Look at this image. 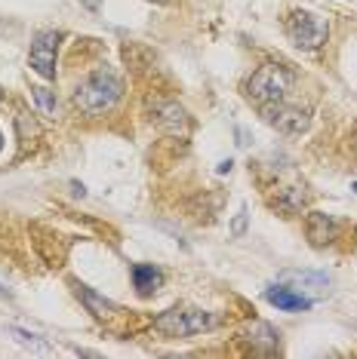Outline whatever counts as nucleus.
I'll return each mask as SVG.
<instances>
[{"instance_id": "nucleus-11", "label": "nucleus", "mask_w": 357, "mask_h": 359, "mask_svg": "<svg viewBox=\"0 0 357 359\" xmlns=\"http://www.w3.org/2000/svg\"><path fill=\"white\" fill-rule=\"evenodd\" d=\"M80 301L87 304V310L99 319H111L114 314H118V304H111L108 298H102V295L92 292V288H87V286H80Z\"/></svg>"}, {"instance_id": "nucleus-19", "label": "nucleus", "mask_w": 357, "mask_h": 359, "mask_svg": "<svg viewBox=\"0 0 357 359\" xmlns=\"http://www.w3.org/2000/svg\"><path fill=\"white\" fill-rule=\"evenodd\" d=\"M158 3H167V0H158Z\"/></svg>"}, {"instance_id": "nucleus-15", "label": "nucleus", "mask_w": 357, "mask_h": 359, "mask_svg": "<svg viewBox=\"0 0 357 359\" xmlns=\"http://www.w3.org/2000/svg\"><path fill=\"white\" fill-rule=\"evenodd\" d=\"M34 92V101H37V108H41V114L43 117H52L56 114V96H52L46 87H37V89H31Z\"/></svg>"}, {"instance_id": "nucleus-7", "label": "nucleus", "mask_w": 357, "mask_h": 359, "mask_svg": "<svg viewBox=\"0 0 357 359\" xmlns=\"http://www.w3.org/2000/svg\"><path fill=\"white\" fill-rule=\"evenodd\" d=\"M265 120L271 123L274 129L286 132V135H302L308 129V114L299 111V108H290L284 101H274V105H265Z\"/></svg>"}, {"instance_id": "nucleus-2", "label": "nucleus", "mask_w": 357, "mask_h": 359, "mask_svg": "<svg viewBox=\"0 0 357 359\" xmlns=\"http://www.w3.org/2000/svg\"><path fill=\"white\" fill-rule=\"evenodd\" d=\"M296 77L293 71H286L284 65H262L250 80H246V96H250L255 105H274V101H284L286 92L293 89Z\"/></svg>"}, {"instance_id": "nucleus-10", "label": "nucleus", "mask_w": 357, "mask_h": 359, "mask_svg": "<svg viewBox=\"0 0 357 359\" xmlns=\"http://www.w3.org/2000/svg\"><path fill=\"white\" fill-rule=\"evenodd\" d=\"M160 283H164V273L154 268V264H133V286L139 295L158 292Z\"/></svg>"}, {"instance_id": "nucleus-17", "label": "nucleus", "mask_w": 357, "mask_h": 359, "mask_svg": "<svg viewBox=\"0 0 357 359\" xmlns=\"http://www.w3.org/2000/svg\"><path fill=\"white\" fill-rule=\"evenodd\" d=\"M351 191H354V193H357V182H354V184H351Z\"/></svg>"}, {"instance_id": "nucleus-3", "label": "nucleus", "mask_w": 357, "mask_h": 359, "mask_svg": "<svg viewBox=\"0 0 357 359\" xmlns=\"http://www.w3.org/2000/svg\"><path fill=\"white\" fill-rule=\"evenodd\" d=\"M219 316L206 310H167L164 316L154 319V329L167 338H191V335L216 329Z\"/></svg>"}, {"instance_id": "nucleus-4", "label": "nucleus", "mask_w": 357, "mask_h": 359, "mask_svg": "<svg viewBox=\"0 0 357 359\" xmlns=\"http://www.w3.org/2000/svg\"><path fill=\"white\" fill-rule=\"evenodd\" d=\"M286 37H290L299 50H321L330 37V25H327V19H321L317 13L296 10L286 19Z\"/></svg>"}, {"instance_id": "nucleus-6", "label": "nucleus", "mask_w": 357, "mask_h": 359, "mask_svg": "<svg viewBox=\"0 0 357 359\" xmlns=\"http://www.w3.org/2000/svg\"><path fill=\"white\" fill-rule=\"evenodd\" d=\"M148 108L154 114V123H158L160 129H167L169 135H185V132H188V114H185V108L178 105V101H173V98H151Z\"/></svg>"}, {"instance_id": "nucleus-16", "label": "nucleus", "mask_w": 357, "mask_h": 359, "mask_svg": "<svg viewBox=\"0 0 357 359\" xmlns=\"http://www.w3.org/2000/svg\"><path fill=\"white\" fill-rule=\"evenodd\" d=\"M246 206H240V212L234 218V224H231V237H244V230H246Z\"/></svg>"}, {"instance_id": "nucleus-18", "label": "nucleus", "mask_w": 357, "mask_h": 359, "mask_svg": "<svg viewBox=\"0 0 357 359\" xmlns=\"http://www.w3.org/2000/svg\"><path fill=\"white\" fill-rule=\"evenodd\" d=\"M0 147H4V135H0Z\"/></svg>"}, {"instance_id": "nucleus-1", "label": "nucleus", "mask_w": 357, "mask_h": 359, "mask_svg": "<svg viewBox=\"0 0 357 359\" xmlns=\"http://www.w3.org/2000/svg\"><path fill=\"white\" fill-rule=\"evenodd\" d=\"M123 96V80L108 68H99L92 71L87 80L77 83L74 89V105L80 108L87 117H102L108 114Z\"/></svg>"}, {"instance_id": "nucleus-13", "label": "nucleus", "mask_w": 357, "mask_h": 359, "mask_svg": "<svg viewBox=\"0 0 357 359\" xmlns=\"http://www.w3.org/2000/svg\"><path fill=\"white\" fill-rule=\"evenodd\" d=\"M10 335L19 344H25V347H31V350H41V353H46L50 350V344L41 338V335H31V332H25V329H19V325H10Z\"/></svg>"}, {"instance_id": "nucleus-5", "label": "nucleus", "mask_w": 357, "mask_h": 359, "mask_svg": "<svg viewBox=\"0 0 357 359\" xmlns=\"http://www.w3.org/2000/svg\"><path fill=\"white\" fill-rule=\"evenodd\" d=\"M59 41L62 34L59 31H41V34L34 37V43H31V68H34L37 74L43 77V80H52L56 77V52H59Z\"/></svg>"}, {"instance_id": "nucleus-12", "label": "nucleus", "mask_w": 357, "mask_h": 359, "mask_svg": "<svg viewBox=\"0 0 357 359\" xmlns=\"http://www.w3.org/2000/svg\"><path fill=\"white\" fill-rule=\"evenodd\" d=\"M305 200H308V193H305V187L302 184L281 187V193H277V209L293 215V212H299V209H305Z\"/></svg>"}, {"instance_id": "nucleus-9", "label": "nucleus", "mask_w": 357, "mask_h": 359, "mask_svg": "<svg viewBox=\"0 0 357 359\" xmlns=\"http://www.w3.org/2000/svg\"><path fill=\"white\" fill-rule=\"evenodd\" d=\"M265 298H268V304H274L277 310H308L314 304L312 298H305V295L293 292V288H286V286H271L265 292Z\"/></svg>"}, {"instance_id": "nucleus-14", "label": "nucleus", "mask_w": 357, "mask_h": 359, "mask_svg": "<svg viewBox=\"0 0 357 359\" xmlns=\"http://www.w3.org/2000/svg\"><path fill=\"white\" fill-rule=\"evenodd\" d=\"M250 335H253L250 341H259V344H268V347H277V341H281V335L271 329V325H265V323H253Z\"/></svg>"}, {"instance_id": "nucleus-8", "label": "nucleus", "mask_w": 357, "mask_h": 359, "mask_svg": "<svg viewBox=\"0 0 357 359\" xmlns=\"http://www.w3.org/2000/svg\"><path fill=\"white\" fill-rule=\"evenodd\" d=\"M305 230H308V240H312V246L323 249V246H330L332 240H336L339 224L332 221L330 215H323V212H312V215L305 218Z\"/></svg>"}]
</instances>
